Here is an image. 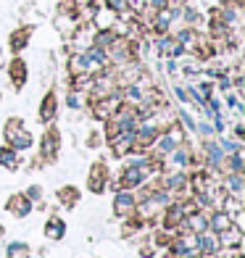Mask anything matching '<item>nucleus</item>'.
<instances>
[{
  "label": "nucleus",
  "mask_w": 245,
  "mask_h": 258,
  "mask_svg": "<svg viewBox=\"0 0 245 258\" xmlns=\"http://www.w3.org/2000/svg\"><path fill=\"white\" fill-rule=\"evenodd\" d=\"M150 177H153V171L148 166V158H137V161H130L124 163L121 171L116 174V179H108V187L116 192V190H137V187H143Z\"/></svg>",
  "instance_id": "obj_1"
},
{
  "label": "nucleus",
  "mask_w": 245,
  "mask_h": 258,
  "mask_svg": "<svg viewBox=\"0 0 245 258\" xmlns=\"http://www.w3.org/2000/svg\"><path fill=\"white\" fill-rule=\"evenodd\" d=\"M3 135H6V143H8L11 148H16V150H29V148L34 145L32 132L24 126V121H21L19 116H11V119L6 121Z\"/></svg>",
  "instance_id": "obj_2"
},
{
  "label": "nucleus",
  "mask_w": 245,
  "mask_h": 258,
  "mask_svg": "<svg viewBox=\"0 0 245 258\" xmlns=\"http://www.w3.org/2000/svg\"><path fill=\"white\" fill-rule=\"evenodd\" d=\"M61 153V132L55 126H48L40 140V161L42 163H55Z\"/></svg>",
  "instance_id": "obj_3"
},
{
  "label": "nucleus",
  "mask_w": 245,
  "mask_h": 258,
  "mask_svg": "<svg viewBox=\"0 0 245 258\" xmlns=\"http://www.w3.org/2000/svg\"><path fill=\"white\" fill-rule=\"evenodd\" d=\"M108 179H111V169L106 161H95L90 166V174H87V190L92 195H100L108 190Z\"/></svg>",
  "instance_id": "obj_4"
},
{
  "label": "nucleus",
  "mask_w": 245,
  "mask_h": 258,
  "mask_svg": "<svg viewBox=\"0 0 245 258\" xmlns=\"http://www.w3.org/2000/svg\"><path fill=\"white\" fill-rule=\"evenodd\" d=\"M137 211V195L132 190H116L113 195V214L119 219H127Z\"/></svg>",
  "instance_id": "obj_5"
},
{
  "label": "nucleus",
  "mask_w": 245,
  "mask_h": 258,
  "mask_svg": "<svg viewBox=\"0 0 245 258\" xmlns=\"http://www.w3.org/2000/svg\"><path fill=\"white\" fill-rule=\"evenodd\" d=\"M32 208H34V206H32V201H29L24 192H14V195H11L8 201H6V211H8V214H14L16 219L29 216Z\"/></svg>",
  "instance_id": "obj_6"
},
{
  "label": "nucleus",
  "mask_w": 245,
  "mask_h": 258,
  "mask_svg": "<svg viewBox=\"0 0 245 258\" xmlns=\"http://www.w3.org/2000/svg\"><path fill=\"white\" fill-rule=\"evenodd\" d=\"M55 113H58V98H55V90H50L48 95L42 98L37 116H40L42 124H50V121H55Z\"/></svg>",
  "instance_id": "obj_7"
},
{
  "label": "nucleus",
  "mask_w": 245,
  "mask_h": 258,
  "mask_svg": "<svg viewBox=\"0 0 245 258\" xmlns=\"http://www.w3.org/2000/svg\"><path fill=\"white\" fill-rule=\"evenodd\" d=\"M79 198H82V192L77 190V184H64V187L55 190V201H58V206H64V208H77Z\"/></svg>",
  "instance_id": "obj_8"
},
{
  "label": "nucleus",
  "mask_w": 245,
  "mask_h": 258,
  "mask_svg": "<svg viewBox=\"0 0 245 258\" xmlns=\"http://www.w3.org/2000/svg\"><path fill=\"white\" fill-rule=\"evenodd\" d=\"M108 148H111V153L113 158H124V156H130L132 153V135H113L108 140Z\"/></svg>",
  "instance_id": "obj_9"
},
{
  "label": "nucleus",
  "mask_w": 245,
  "mask_h": 258,
  "mask_svg": "<svg viewBox=\"0 0 245 258\" xmlns=\"http://www.w3.org/2000/svg\"><path fill=\"white\" fill-rule=\"evenodd\" d=\"M235 221H232V216L227 214V211H221V208H216L211 216H208V232H214V234H219V232H224L227 227H232Z\"/></svg>",
  "instance_id": "obj_10"
},
{
  "label": "nucleus",
  "mask_w": 245,
  "mask_h": 258,
  "mask_svg": "<svg viewBox=\"0 0 245 258\" xmlns=\"http://www.w3.org/2000/svg\"><path fill=\"white\" fill-rule=\"evenodd\" d=\"M8 77H11V82H14V87L21 90L27 85V63L21 61V58H14L11 66H8Z\"/></svg>",
  "instance_id": "obj_11"
},
{
  "label": "nucleus",
  "mask_w": 245,
  "mask_h": 258,
  "mask_svg": "<svg viewBox=\"0 0 245 258\" xmlns=\"http://www.w3.org/2000/svg\"><path fill=\"white\" fill-rule=\"evenodd\" d=\"M64 234H66V221L53 214L48 221H45V237L48 240H64Z\"/></svg>",
  "instance_id": "obj_12"
},
{
  "label": "nucleus",
  "mask_w": 245,
  "mask_h": 258,
  "mask_svg": "<svg viewBox=\"0 0 245 258\" xmlns=\"http://www.w3.org/2000/svg\"><path fill=\"white\" fill-rule=\"evenodd\" d=\"M19 150L16 148H11V145H6V148H0V166H3L6 171H16L19 169Z\"/></svg>",
  "instance_id": "obj_13"
},
{
  "label": "nucleus",
  "mask_w": 245,
  "mask_h": 258,
  "mask_svg": "<svg viewBox=\"0 0 245 258\" xmlns=\"http://www.w3.org/2000/svg\"><path fill=\"white\" fill-rule=\"evenodd\" d=\"M69 72H72V77H90V69H87V61H85V53H74L72 58H69Z\"/></svg>",
  "instance_id": "obj_14"
},
{
  "label": "nucleus",
  "mask_w": 245,
  "mask_h": 258,
  "mask_svg": "<svg viewBox=\"0 0 245 258\" xmlns=\"http://www.w3.org/2000/svg\"><path fill=\"white\" fill-rule=\"evenodd\" d=\"M29 34H32V27H21V29H16L14 34H11V48H14L16 53H19V50H24L27 45H29Z\"/></svg>",
  "instance_id": "obj_15"
},
{
  "label": "nucleus",
  "mask_w": 245,
  "mask_h": 258,
  "mask_svg": "<svg viewBox=\"0 0 245 258\" xmlns=\"http://www.w3.org/2000/svg\"><path fill=\"white\" fill-rule=\"evenodd\" d=\"M6 255L8 258H32V248L27 242H11L6 248Z\"/></svg>",
  "instance_id": "obj_16"
},
{
  "label": "nucleus",
  "mask_w": 245,
  "mask_h": 258,
  "mask_svg": "<svg viewBox=\"0 0 245 258\" xmlns=\"http://www.w3.org/2000/svg\"><path fill=\"white\" fill-rule=\"evenodd\" d=\"M24 195L32 201V206H34V208H45V203H42V187H40V184H32Z\"/></svg>",
  "instance_id": "obj_17"
},
{
  "label": "nucleus",
  "mask_w": 245,
  "mask_h": 258,
  "mask_svg": "<svg viewBox=\"0 0 245 258\" xmlns=\"http://www.w3.org/2000/svg\"><path fill=\"white\" fill-rule=\"evenodd\" d=\"M140 255H143V258H153V255H156V245L150 242V240L143 242V248H140Z\"/></svg>",
  "instance_id": "obj_18"
},
{
  "label": "nucleus",
  "mask_w": 245,
  "mask_h": 258,
  "mask_svg": "<svg viewBox=\"0 0 245 258\" xmlns=\"http://www.w3.org/2000/svg\"><path fill=\"white\" fill-rule=\"evenodd\" d=\"M100 145H103V135H100V132H90L87 148H100Z\"/></svg>",
  "instance_id": "obj_19"
},
{
  "label": "nucleus",
  "mask_w": 245,
  "mask_h": 258,
  "mask_svg": "<svg viewBox=\"0 0 245 258\" xmlns=\"http://www.w3.org/2000/svg\"><path fill=\"white\" fill-rule=\"evenodd\" d=\"M145 6L156 14V11H161V8H166V6H169V0H145Z\"/></svg>",
  "instance_id": "obj_20"
},
{
  "label": "nucleus",
  "mask_w": 245,
  "mask_h": 258,
  "mask_svg": "<svg viewBox=\"0 0 245 258\" xmlns=\"http://www.w3.org/2000/svg\"><path fill=\"white\" fill-rule=\"evenodd\" d=\"M69 108H82V95L79 92H69Z\"/></svg>",
  "instance_id": "obj_21"
},
{
  "label": "nucleus",
  "mask_w": 245,
  "mask_h": 258,
  "mask_svg": "<svg viewBox=\"0 0 245 258\" xmlns=\"http://www.w3.org/2000/svg\"><path fill=\"white\" fill-rule=\"evenodd\" d=\"M0 242H3V229H0Z\"/></svg>",
  "instance_id": "obj_22"
}]
</instances>
